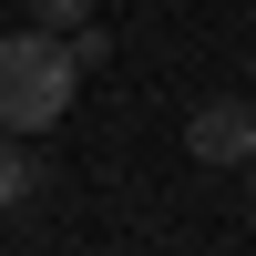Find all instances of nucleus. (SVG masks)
<instances>
[{
	"mask_svg": "<svg viewBox=\"0 0 256 256\" xmlns=\"http://www.w3.org/2000/svg\"><path fill=\"white\" fill-rule=\"evenodd\" d=\"M72 82H82V52L62 31H10L0 41V134H52L72 113Z\"/></svg>",
	"mask_w": 256,
	"mask_h": 256,
	"instance_id": "f257e3e1",
	"label": "nucleus"
},
{
	"mask_svg": "<svg viewBox=\"0 0 256 256\" xmlns=\"http://www.w3.org/2000/svg\"><path fill=\"white\" fill-rule=\"evenodd\" d=\"M184 154L195 164H256V102L246 92H216L184 113Z\"/></svg>",
	"mask_w": 256,
	"mask_h": 256,
	"instance_id": "f03ea898",
	"label": "nucleus"
},
{
	"mask_svg": "<svg viewBox=\"0 0 256 256\" xmlns=\"http://www.w3.org/2000/svg\"><path fill=\"white\" fill-rule=\"evenodd\" d=\"M31 195V154H20V134H0V216Z\"/></svg>",
	"mask_w": 256,
	"mask_h": 256,
	"instance_id": "7ed1b4c3",
	"label": "nucleus"
},
{
	"mask_svg": "<svg viewBox=\"0 0 256 256\" xmlns=\"http://www.w3.org/2000/svg\"><path fill=\"white\" fill-rule=\"evenodd\" d=\"M31 20H41V31H62V41H72L82 20H92V0H31Z\"/></svg>",
	"mask_w": 256,
	"mask_h": 256,
	"instance_id": "20e7f679",
	"label": "nucleus"
},
{
	"mask_svg": "<svg viewBox=\"0 0 256 256\" xmlns=\"http://www.w3.org/2000/svg\"><path fill=\"white\" fill-rule=\"evenodd\" d=\"M246 205H256V195H246Z\"/></svg>",
	"mask_w": 256,
	"mask_h": 256,
	"instance_id": "39448f33",
	"label": "nucleus"
}]
</instances>
